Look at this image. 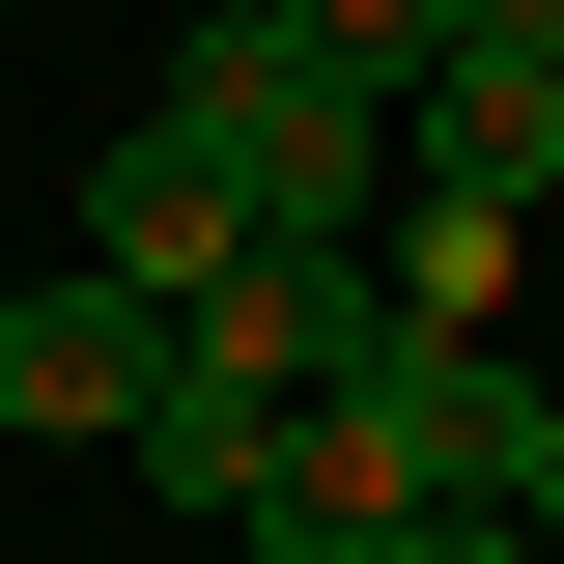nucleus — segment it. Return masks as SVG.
<instances>
[{
    "label": "nucleus",
    "instance_id": "39448f33",
    "mask_svg": "<svg viewBox=\"0 0 564 564\" xmlns=\"http://www.w3.org/2000/svg\"><path fill=\"white\" fill-rule=\"evenodd\" d=\"M85 254H113V282H141V311H198V282H226V254H254V198H226L198 141L141 113V141H113V170H85Z\"/></svg>",
    "mask_w": 564,
    "mask_h": 564
},
{
    "label": "nucleus",
    "instance_id": "6e6552de",
    "mask_svg": "<svg viewBox=\"0 0 564 564\" xmlns=\"http://www.w3.org/2000/svg\"><path fill=\"white\" fill-rule=\"evenodd\" d=\"M170 29H226V0H170Z\"/></svg>",
    "mask_w": 564,
    "mask_h": 564
},
{
    "label": "nucleus",
    "instance_id": "0eeeda50",
    "mask_svg": "<svg viewBox=\"0 0 564 564\" xmlns=\"http://www.w3.org/2000/svg\"><path fill=\"white\" fill-rule=\"evenodd\" d=\"M508 536H564V367H536V452H508Z\"/></svg>",
    "mask_w": 564,
    "mask_h": 564
},
{
    "label": "nucleus",
    "instance_id": "f03ea898",
    "mask_svg": "<svg viewBox=\"0 0 564 564\" xmlns=\"http://www.w3.org/2000/svg\"><path fill=\"white\" fill-rule=\"evenodd\" d=\"M141 367H170V311H141L113 254H85V282H0V452H113Z\"/></svg>",
    "mask_w": 564,
    "mask_h": 564
},
{
    "label": "nucleus",
    "instance_id": "423d86ee",
    "mask_svg": "<svg viewBox=\"0 0 564 564\" xmlns=\"http://www.w3.org/2000/svg\"><path fill=\"white\" fill-rule=\"evenodd\" d=\"M282 29H311V57H339V85H367V113H395V85H423V57H452V0H282Z\"/></svg>",
    "mask_w": 564,
    "mask_h": 564
},
{
    "label": "nucleus",
    "instance_id": "20e7f679",
    "mask_svg": "<svg viewBox=\"0 0 564 564\" xmlns=\"http://www.w3.org/2000/svg\"><path fill=\"white\" fill-rule=\"evenodd\" d=\"M282 423H311L282 367H226V339H170V367H141V423H113V452H141L170 508H282Z\"/></svg>",
    "mask_w": 564,
    "mask_h": 564
},
{
    "label": "nucleus",
    "instance_id": "f257e3e1",
    "mask_svg": "<svg viewBox=\"0 0 564 564\" xmlns=\"http://www.w3.org/2000/svg\"><path fill=\"white\" fill-rule=\"evenodd\" d=\"M170 141H198V170L282 226V254H367V226H395V113H367V85L282 29V0H226L198 57H170Z\"/></svg>",
    "mask_w": 564,
    "mask_h": 564
},
{
    "label": "nucleus",
    "instance_id": "7ed1b4c3",
    "mask_svg": "<svg viewBox=\"0 0 564 564\" xmlns=\"http://www.w3.org/2000/svg\"><path fill=\"white\" fill-rule=\"evenodd\" d=\"M395 198H564V57H423L395 85Z\"/></svg>",
    "mask_w": 564,
    "mask_h": 564
}]
</instances>
